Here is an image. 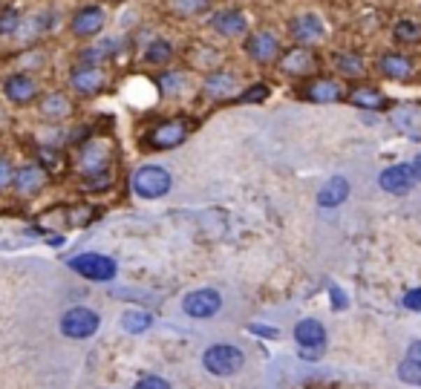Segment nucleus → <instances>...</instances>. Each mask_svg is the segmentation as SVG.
I'll use <instances>...</instances> for the list:
<instances>
[{
    "instance_id": "10",
    "label": "nucleus",
    "mask_w": 421,
    "mask_h": 389,
    "mask_svg": "<svg viewBox=\"0 0 421 389\" xmlns=\"http://www.w3.org/2000/svg\"><path fill=\"white\" fill-rule=\"evenodd\" d=\"M277 66H280V72H286V76H309V72L317 69V55L306 43H297V46H289V50L277 58Z\"/></svg>"
},
{
    "instance_id": "4",
    "label": "nucleus",
    "mask_w": 421,
    "mask_h": 389,
    "mask_svg": "<svg viewBox=\"0 0 421 389\" xmlns=\"http://www.w3.org/2000/svg\"><path fill=\"white\" fill-rule=\"evenodd\" d=\"M69 87H73L78 95H84V99H90V95H99V92L107 87L104 66L78 61V64L73 66V72H69Z\"/></svg>"
},
{
    "instance_id": "14",
    "label": "nucleus",
    "mask_w": 421,
    "mask_h": 389,
    "mask_svg": "<svg viewBox=\"0 0 421 389\" xmlns=\"http://www.w3.org/2000/svg\"><path fill=\"white\" fill-rule=\"evenodd\" d=\"M208 27L214 29L220 38L231 41V38H240V35H245V29H248V20H245V15H243L240 9H220V12H214V15H210Z\"/></svg>"
},
{
    "instance_id": "27",
    "label": "nucleus",
    "mask_w": 421,
    "mask_h": 389,
    "mask_svg": "<svg viewBox=\"0 0 421 389\" xmlns=\"http://www.w3.org/2000/svg\"><path fill=\"white\" fill-rule=\"evenodd\" d=\"M349 101H352L355 107H364V110H378L384 107V95L378 90H372V87H355L352 92H349Z\"/></svg>"
},
{
    "instance_id": "6",
    "label": "nucleus",
    "mask_w": 421,
    "mask_h": 389,
    "mask_svg": "<svg viewBox=\"0 0 421 389\" xmlns=\"http://www.w3.org/2000/svg\"><path fill=\"white\" fill-rule=\"evenodd\" d=\"M243 52L254 61V64H271L280 58V38L269 29H257L251 35H245L243 41Z\"/></svg>"
},
{
    "instance_id": "36",
    "label": "nucleus",
    "mask_w": 421,
    "mask_h": 389,
    "mask_svg": "<svg viewBox=\"0 0 421 389\" xmlns=\"http://www.w3.org/2000/svg\"><path fill=\"white\" fill-rule=\"evenodd\" d=\"M12 182H15V167H12V162H9V159H0V190L9 188Z\"/></svg>"
},
{
    "instance_id": "16",
    "label": "nucleus",
    "mask_w": 421,
    "mask_h": 389,
    "mask_svg": "<svg viewBox=\"0 0 421 389\" xmlns=\"http://www.w3.org/2000/svg\"><path fill=\"white\" fill-rule=\"evenodd\" d=\"M413 182H415L413 164H392V167H387L384 174L378 176V185H381L387 193H395V197L410 193V190H413Z\"/></svg>"
},
{
    "instance_id": "24",
    "label": "nucleus",
    "mask_w": 421,
    "mask_h": 389,
    "mask_svg": "<svg viewBox=\"0 0 421 389\" xmlns=\"http://www.w3.org/2000/svg\"><path fill=\"white\" fill-rule=\"evenodd\" d=\"M346 197H349V182H346L343 176H335V179H329V182L320 188L317 205H320V208H338Z\"/></svg>"
},
{
    "instance_id": "34",
    "label": "nucleus",
    "mask_w": 421,
    "mask_h": 389,
    "mask_svg": "<svg viewBox=\"0 0 421 389\" xmlns=\"http://www.w3.org/2000/svg\"><path fill=\"white\" fill-rule=\"evenodd\" d=\"M43 32V23H41V17H27V20H20V27H17V38L20 41H32L35 35H41Z\"/></svg>"
},
{
    "instance_id": "26",
    "label": "nucleus",
    "mask_w": 421,
    "mask_h": 389,
    "mask_svg": "<svg viewBox=\"0 0 421 389\" xmlns=\"http://www.w3.org/2000/svg\"><path fill=\"white\" fill-rule=\"evenodd\" d=\"M156 84H159V92H162V95L173 99V95H182L185 90H188V76H185L182 69H162Z\"/></svg>"
},
{
    "instance_id": "39",
    "label": "nucleus",
    "mask_w": 421,
    "mask_h": 389,
    "mask_svg": "<svg viewBox=\"0 0 421 389\" xmlns=\"http://www.w3.org/2000/svg\"><path fill=\"white\" fill-rule=\"evenodd\" d=\"M407 358L415 360V363H421V340H413L410 349H407Z\"/></svg>"
},
{
    "instance_id": "35",
    "label": "nucleus",
    "mask_w": 421,
    "mask_h": 389,
    "mask_svg": "<svg viewBox=\"0 0 421 389\" xmlns=\"http://www.w3.org/2000/svg\"><path fill=\"white\" fill-rule=\"evenodd\" d=\"M263 99H269V87H266V84H251L248 90H243V92L237 95V101H243V104H248V101H263Z\"/></svg>"
},
{
    "instance_id": "31",
    "label": "nucleus",
    "mask_w": 421,
    "mask_h": 389,
    "mask_svg": "<svg viewBox=\"0 0 421 389\" xmlns=\"http://www.w3.org/2000/svg\"><path fill=\"white\" fill-rule=\"evenodd\" d=\"M335 66H338V72L341 76H361L364 72V61L358 58V55H352V52H346V55H338V61H335Z\"/></svg>"
},
{
    "instance_id": "18",
    "label": "nucleus",
    "mask_w": 421,
    "mask_h": 389,
    "mask_svg": "<svg viewBox=\"0 0 421 389\" xmlns=\"http://www.w3.org/2000/svg\"><path fill=\"white\" fill-rule=\"evenodd\" d=\"M289 32H292V38L297 41V43H317L323 35H326V29H323V20L317 17V15H300V17H294L292 23H289Z\"/></svg>"
},
{
    "instance_id": "9",
    "label": "nucleus",
    "mask_w": 421,
    "mask_h": 389,
    "mask_svg": "<svg viewBox=\"0 0 421 389\" xmlns=\"http://www.w3.org/2000/svg\"><path fill=\"white\" fill-rule=\"evenodd\" d=\"M99 323L101 320H99L96 311L78 306V309H69L61 318V332L66 337H73V340H84V337H92L99 332Z\"/></svg>"
},
{
    "instance_id": "32",
    "label": "nucleus",
    "mask_w": 421,
    "mask_h": 389,
    "mask_svg": "<svg viewBox=\"0 0 421 389\" xmlns=\"http://www.w3.org/2000/svg\"><path fill=\"white\" fill-rule=\"evenodd\" d=\"M395 41H401V43H415V41H421V23H415V20H401L399 27H395Z\"/></svg>"
},
{
    "instance_id": "37",
    "label": "nucleus",
    "mask_w": 421,
    "mask_h": 389,
    "mask_svg": "<svg viewBox=\"0 0 421 389\" xmlns=\"http://www.w3.org/2000/svg\"><path fill=\"white\" fill-rule=\"evenodd\" d=\"M133 389H171V383L165 378H142Z\"/></svg>"
},
{
    "instance_id": "29",
    "label": "nucleus",
    "mask_w": 421,
    "mask_h": 389,
    "mask_svg": "<svg viewBox=\"0 0 421 389\" xmlns=\"http://www.w3.org/2000/svg\"><path fill=\"white\" fill-rule=\"evenodd\" d=\"M210 3H214V0H171V9L179 17H197V15L208 12Z\"/></svg>"
},
{
    "instance_id": "30",
    "label": "nucleus",
    "mask_w": 421,
    "mask_h": 389,
    "mask_svg": "<svg viewBox=\"0 0 421 389\" xmlns=\"http://www.w3.org/2000/svg\"><path fill=\"white\" fill-rule=\"evenodd\" d=\"M20 12L15 6H0V35H15L20 27Z\"/></svg>"
},
{
    "instance_id": "38",
    "label": "nucleus",
    "mask_w": 421,
    "mask_h": 389,
    "mask_svg": "<svg viewBox=\"0 0 421 389\" xmlns=\"http://www.w3.org/2000/svg\"><path fill=\"white\" fill-rule=\"evenodd\" d=\"M401 303H404V309H410V311H421V288L407 291Z\"/></svg>"
},
{
    "instance_id": "21",
    "label": "nucleus",
    "mask_w": 421,
    "mask_h": 389,
    "mask_svg": "<svg viewBox=\"0 0 421 389\" xmlns=\"http://www.w3.org/2000/svg\"><path fill=\"white\" fill-rule=\"evenodd\" d=\"M341 84L332 81V78H315L312 84L303 87V95L309 101H317V104H329V101H338L341 99Z\"/></svg>"
},
{
    "instance_id": "20",
    "label": "nucleus",
    "mask_w": 421,
    "mask_h": 389,
    "mask_svg": "<svg viewBox=\"0 0 421 389\" xmlns=\"http://www.w3.org/2000/svg\"><path fill=\"white\" fill-rule=\"evenodd\" d=\"M173 55H176V50H173V43H171V41H165V38H153V41L145 46L142 61H145L148 66H156V69H168L171 61H173Z\"/></svg>"
},
{
    "instance_id": "40",
    "label": "nucleus",
    "mask_w": 421,
    "mask_h": 389,
    "mask_svg": "<svg viewBox=\"0 0 421 389\" xmlns=\"http://www.w3.org/2000/svg\"><path fill=\"white\" fill-rule=\"evenodd\" d=\"M329 295H332V300H335V309H346V297H343V291H341V288L332 285Z\"/></svg>"
},
{
    "instance_id": "15",
    "label": "nucleus",
    "mask_w": 421,
    "mask_h": 389,
    "mask_svg": "<svg viewBox=\"0 0 421 389\" xmlns=\"http://www.w3.org/2000/svg\"><path fill=\"white\" fill-rule=\"evenodd\" d=\"M15 193L23 199L35 197V193H41L46 188V170L38 167V164H23L20 170H15V182H12Z\"/></svg>"
},
{
    "instance_id": "22",
    "label": "nucleus",
    "mask_w": 421,
    "mask_h": 389,
    "mask_svg": "<svg viewBox=\"0 0 421 389\" xmlns=\"http://www.w3.org/2000/svg\"><path fill=\"white\" fill-rule=\"evenodd\" d=\"M294 340L303 346V349H323L326 344V329L317 323V320H300L297 329H294Z\"/></svg>"
},
{
    "instance_id": "5",
    "label": "nucleus",
    "mask_w": 421,
    "mask_h": 389,
    "mask_svg": "<svg viewBox=\"0 0 421 389\" xmlns=\"http://www.w3.org/2000/svg\"><path fill=\"white\" fill-rule=\"evenodd\" d=\"M69 269L92 283H107L115 277V262L104 254H78L69 260Z\"/></svg>"
},
{
    "instance_id": "23",
    "label": "nucleus",
    "mask_w": 421,
    "mask_h": 389,
    "mask_svg": "<svg viewBox=\"0 0 421 389\" xmlns=\"http://www.w3.org/2000/svg\"><path fill=\"white\" fill-rule=\"evenodd\" d=\"M115 52H119V41H115V38H104V41H99V43L87 46V50H81L78 61H84V64H96V66H104L107 61H113V55H115Z\"/></svg>"
},
{
    "instance_id": "33",
    "label": "nucleus",
    "mask_w": 421,
    "mask_h": 389,
    "mask_svg": "<svg viewBox=\"0 0 421 389\" xmlns=\"http://www.w3.org/2000/svg\"><path fill=\"white\" fill-rule=\"evenodd\" d=\"M399 378L404 381V383H413V386H421V363H415V360H404L401 367H399Z\"/></svg>"
},
{
    "instance_id": "7",
    "label": "nucleus",
    "mask_w": 421,
    "mask_h": 389,
    "mask_svg": "<svg viewBox=\"0 0 421 389\" xmlns=\"http://www.w3.org/2000/svg\"><path fill=\"white\" fill-rule=\"evenodd\" d=\"M194 130V125L188 118H171V121H162V125H156L150 130V148L156 150H171L176 148V144H182L185 139H188V133Z\"/></svg>"
},
{
    "instance_id": "12",
    "label": "nucleus",
    "mask_w": 421,
    "mask_h": 389,
    "mask_svg": "<svg viewBox=\"0 0 421 389\" xmlns=\"http://www.w3.org/2000/svg\"><path fill=\"white\" fill-rule=\"evenodd\" d=\"M182 309H185V314H191V318L205 320V318H214V314L222 309V297L214 288H197L182 300Z\"/></svg>"
},
{
    "instance_id": "17",
    "label": "nucleus",
    "mask_w": 421,
    "mask_h": 389,
    "mask_svg": "<svg viewBox=\"0 0 421 389\" xmlns=\"http://www.w3.org/2000/svg\"><path fill=\"white\" fill-rule=\"evenodd\" d=\"M38 113L46 121H64V118L73 115V99H69L66 92L52 90V92H46L43 99L38 101Z\"/></svg>"
},
{
    "instance_id": "19",
    "label": "nucleus",
    "mask_w": 421,
    "mask_h": 389,
    "mask_svg": "<svg viewBox=\"0 0 421 389\" xmlns=\"http://www.w3.org/2000/svg\"><path fill=\"white\" fill-rule=\"evenodd\" d=\"M222 61H225V55H222L220 50H214V46H208V43H194L191 52H188L191 69H202V72H205V69H208V72L220 69Z\"/></svg>"
},
{
    "instance_id": "13",
    "label": "nucleus",
    "mask_w": 421,
    "mask_h": 389,
    "mask_svg": "<svg viewBox=\"0 0 421 389\" xmlns=\"http://www.w3.org/2000/svg\"><path fill=\"white\" fill-rule=\"evenodd\" d=\"M3 95L12 104L27 107L38 99V81L32 76H27V72H12V76L3 81Z\"/></svg>"
},
{
    "instance_id": "2",
    "label": "nucleus",
    "mask_w": 421,
    "mask_h": 389,
    "mask_svg": "<svg viewBox=\"0 0 421 389\" xmlns=\"http://www.w3.org/2000/svg\"><path fill=\"white\" fill-rule=\"evenodd\" d=\"M243 363H245L243 352L237 346H231V344H214L210 349H205V355H202V367L210 375H220V378L237 375L243 369Z\"/></svg>"
},
{
    "instance_id": "1",
    "label": "nucleus",
    "mask_w": 421,
    "mask_h": 389,
    "mask_svg": "<svg viewBox=\"0 0 421 389\" xmlns=\"http://www.w3.org/2000/svg\"><path fill=\"white\" fill-rule=\"evenodd\" d=\"M133 190L138 193L142 199H159V197H165V193L171 190L173 179L165 167H159V164H145V167H138L133 179H130Z\"/></svg>"
},
{
    "instance_id": "3",
    "label": "nucleus",
    "mask_w": 421,
    "mask_h": 389,
    "mask_svg": "<svg viewBox=\"0 0 421 389\" xmlns=\"http://www.w3.org/2000/svg\"><path fill=\"white\" fill-rule=\"evenodd\" d=\"M78 170L84 174V179L110 176V144L104 139H90L81 148Z\"/></svg>"
},
{
    "instance_id": "25",
    "label": "nucleus",
    "mask_w": 421,
    "mask_h": 389,
    "mask_svg": "<svg viewBox=\"0 0 421 389\" xmlns=\"http://www.w3.org/2000/svg\"><path fill=\"white\" fill-rule=\"evenodd\" d=\"M378 69L384 72L387 78L407 81V78L413 76V61H410V58H404V55H395V52H390V55H384V58L378 61Z\"/></svg>"
},
{
    "instance_id": "8",
    "label": "nucleus",
    "mask_w": 421,
    "mask_h": 389,
    "mask_svg": "<svg viewBox=\"0 0 421 389\" xmlns=\"http://www.w3.org/2000/svg\"><path fill=\"white\" fill-rule=\"evenodd\" d=\"M202 92L208 95V99H237L240 95V78L237 72L228 69V66H220L214 72H205V81H202Z\"/></svg>"
},
{
    "instance_id": "28",
    "label": "nucleus",
    "mask_w": 421,
    "mask_h": 389,
    "mask_svg": "<svg viewBox=\"0 0 421 389\" xmlns=\"http://www.w3.org/2000/svg\"><path fill=\"white\" fill-rule=\"evenodd\" d=\"M150 323H153V318H150L148 311H136V309H130V311L122 314V326H124V332H130V334H142V332H148Z\"/></svg>"
},
{
    "instance_id": "41",
    "label": "nucleus",
    "mask_w": 421,
    "mask_h": 389,
    "mask_svg": "<svg viewBox=\"0 0 421 389\" xmlns=\"http://www.w3.org/2000/svg\"><path fill=\"white\" fill-rule=\"evenodd\" d=\"M413 174H415V182H421V156L413 159Z\"/></svg>"
},
{
    "instance_id": "11",
    "label": "nucleus",
    "mask_w": 421,
    "mask_h": 389,
    "mask_svg": "<svg viewBox=\"0 0 421 389\" xmlns=\"http://www.w3.org/2000/svg\"><path fill=\"white\" fill-rule=\"evenodd\" d=\"M104 27H107V15H104L101 6H81L73 15V20H69V32H73L76 38H81V41L101 35Z\"/></svg>"
}]
</instances>
